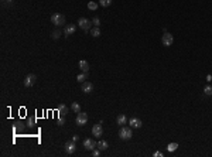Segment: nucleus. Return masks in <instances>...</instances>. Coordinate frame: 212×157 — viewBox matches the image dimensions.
Segmentation results:
<instances>
[{"label": "nucleus", "mask_w": 212, "mask_h": 157, "mask_svg": "<svg viewBox=\"0 0 212 157\" xmlns=\"http://www.w3.org/2000/svg\"><path fill=\"white\" fill-rule=\"evenodd\" d=\"M51 21H52L54 26L61 27V26H64L65 24V16L64 14H61V13H54V14L51 16Z\"/></svg>", "instance_id": "f257e3e1"}, {"label": "nucleus", "mask_w": 212, "mask_h": 157, "mask_svg": "<svg viewBox=\"0 0 212 157\" xmlns=\"http://www.w3.org/2000/svg\"><path fill=\"white\" fill-rule=\"evenodd\" d=\"M133 136V132L130 128H126V126H120V130H119V137L122 140H130Z\"/></svg>", "instance_id": "f03ea898"}, {"label": "nucleus", "mask_w": 212, "mask_h": 157, "mask_svg": "<svg viewBox=\"0 0 212 157\" xmlns=\"http://www.w3.org/2000/svg\"><path fill=\"white\" fill-rule=\"evenodd\" d=\"M78 27L82 28L83 31H91V28H92V21H89L88 19H85V17H81V19L78 20Z\"/></svg>", "instance_id": "7ed1b4c3"}, {"label": "nucleus", "mask_w": 212, "mask_h": 157, "mask_svg": "<svg viewBox=\"0 0 212 157\" xmlns=\"http://www.w3.org/2000/svg\"><path fill=\"white\" fill-rule=\"evenodd\" d=\"M75 123H76L78 126H85V125L88 123V115H86V113H83V112H79V113L76 115Z\"/></svg>", "instance_id": "20e7f679"}, {"label": "nucleus", "mask_w": 212, "mask_h": 157, "mask_svg": "<svg viewBox=\"0 0 212 157\" xmlns=\"http://www.w3.org/2000/svg\"><path fill=\"white\" fill-rule=\"evenodd\" d=\"M75 150H76V144H75L74 140L65 142V144H64V151H65V154H72Z\"/></svg>", "instance_id": "39448f33"}, {"label": "nucleus", "mask_w": 212, "mask_h": 157, "mask_svg": "<svg viewBox=\"0 0 212 157\" xmlns=\"http://www.w3.org/2000/svg\"><path fill=\"white\" fill-rule=\"evenodd\" d=\"M161 43H163V46L166 47H170L173 46V43H174V37H173V34H170V33H164L163 34V37H161Z\"/></svg>", "instance_id": "423d86ee"}, {"label": "nucleus", "mask_w": 212, "mask_h": 157, "mask_svg": "<svg viewBox=\"0 0 212 157\" xmlns=\"http://www.w3.org/2000/svg\"><path fill=\"white\" fill-rule=\"evenodd\" d=\"M36 81H37V76L34 74H28L26 78H24V86L26 88H31L34 83H36Z\"/></svg>", "instance_id": "0eeeda50"}, {"label": "nucleus", "mask_w": 212, "mask_h": 157, "mask_svg": "<svg viewBox=\"0 0 212 157\" xmlns=\"http://www.w3.org/2000/svg\"><path fill=\"white\" fill-rule=\"evenodd\" d=\"M92 135L95 136V137H101L102 135H103V128H102V122H99V123H96V125H93L92 128Z\"/></svg>", "instance_id": "6e6552de"}, {"label": "nucleus", "mask_w": 212, "mask_h": 157, "mask_svg": "<svg viewBox=\"0 0 212 157\" xmlns=\"http://www.w3.org/2000/svg\"><path fill=\"white\" fill-rule=\"evenodd\" d=\"M83 147L86 149V150H95V147H96V142H95L93 139H85V140H83Z\"/></svg>", "instance_id": "1a4fd4ad"}, {"label": "nucleus", "mask_w": 212, "mask_h": 157, "mask_svg": "<svg viewBox=\"0 0 212 157\" xmlns=\"http://www.w3.org/2000/svg\"><path fill=\"white\" fill-rule=\"evenodd\" d=\"M129 125H130V128H133V129H140L141 125H143V122L139 119V118H132L129 120Z\"/></svg>", "instance_id": "9d476101"}, {"label": "nucleus", "mask_w": 212, "mask_h": 157, "mask_svg": "<svg viewBox=\"0 0 212 157\" xmlns=\"http://www.w3.org/2000/svg\"><path fill=\"white\" fill-rule=\"evenodd\" d=\"M78 68L82 71L83 74H88V72H89V64H88V61H85V60H81V61L78 62Z\"/></svg>", "instance_id": "9b49d317"}, {"label": "nucleus", "mask_w": 212, "mask_h": 157, "mask_svg": "<svg viewBox=\"0 0 212 157\" xmlns=\"http://www.w3.org/2000/svg\"><path fill=\"white\" fill-rule=\"evenodd\" d=\"M93 91V83L89 82V81H85L82 83V92L85 93H91Z\"/></svg>", "instance_id": "f8f14e48"}, {"label": "nucleus", "mask_w": 212, "mask_h": 157, "mask_svg": "<svg viewBox=\"0 0 212 157\" xmlns=\"http://www.w3.org/2000/svg\"><path fill=\"white\" fill-rule=\"evenodd\" d=\"M75 31H76V27H75L74 24H66V26H65V30H64L65 37H68V36L74 34Z\"/></svg>", "instance_id": "ddd939ff"}, {"label": "nucleus", "mask_w": 212, "mask_h": 157, "mask_svg": "<svg viewBox=\"0 0 212 157\" xmlns=\"http://www.w3.org/2000/svg\"><path fill=\"white\" fill-rule=\"evenodd\" d=\"M96 147L99 149L101 151H105V150H108L109 144H108V142H106V140H99V142L96 143Z\"/></svg>", "instance_id": "4468645a"}, {"label": "nucleus", "mask_w": 212, "mask_h": 157, "mask_svg": "<svg viewBox=\"0 0 212 157\" xmlns=\"http://www.w3.org/2000/svg\"><path fill=\"white\" fill-rule=\"evenodd\" d=\"M116 123H118L119 126H123V125H126V123H127V118H126L123 113H120L119 116L116 118Z\"/></svg>", "instance_id": "2eb2a0df"}, {"label": "nucleus", "mask_w": 212, "mask_h": 157, "mask_svg": "<svg viewBox=\"0 0 212 157\" xmlns=\"http://www.w3.org/2000/svg\"><path fill=\"white\" fill-rule=\"evenodd\" d=\"M58 113H59V118L64 119V116L68 113V108H66L65 105H59V106H58Z\"/></svg>", "instance_id": "dca6fc26"}, {"label": "nucleus", "mask_w": 212, "mask_h": 157, "mask_svg": "<svg viewBox=\"0 0 212 157\" xmlns=\"http://www.w3.org/2000/svg\"><path fill=\"white\" fill-rule=\"evenodd\" d=\"M91 36L92 37H99L101 36V30H99V27H93V28H91Z\"/></svg>", "instance_id": "f3484780"}, {"label": "nucleus", "mask_w": 212, "mask_h": 157, "mask_svg": "<svg viewBox=\"0 0 212 157\" xmlns=\"http://www.w3.org/2000/svg\"><path fill=\"white\" fill-rule=\"evenodd\" d=\"M178 149V143H170L168 146H167V151H170V153H173Z\"/></svg>", "instance_id": "a211bd4d"}, {"label": "nucleus", "mask_w": 212, "mask_h": 157, "mask_svg": "<svg viewBox=\"0 0 212 157\" xmlns=\"http://www.w3.org/2000/svg\"><path fill=\"white\" fill-rule=\"evenodd\" d=\"M71 108H72V111H74L75 113H79V112H81V105H79L78 102H72Z\"/></svg>", "instance_id": "6ab92c4d"}, {"label": "nucleus", "mask_w": 212, "mask_h": 157, "mask_svg": "<svg viewBox=\"0 0 212 157\" xmlns=\"http://www.w3.org/2000/svg\"><path fill=\"white\" fill-rule=\"evenodd\" d=\"M61 34H62V33L57 28V30H54V31L51 33V38H52V40H58V38L61 37Z\"/></svg>", "instance_id": "aec40b11"}, {"label": "nucleus", "mask_w": 212, "mask_h": 157, "mask_svg": "<svg viewBox=\"0 0 212 157\" xmlns=\"http://www.w3.org/2000/svg\"><path fill=\"white\" fill-rule=\"evenodd\" d=\"M86 78H88V74H79L78 75V76H76V81H78V82H81V83H83L85 82V81H86Z\"/></svg>", "instance_id": "412c9836"}, {"label": "nucleus", "mask_w": 212, "mask_h": 157, "mask_svg": "<svg viewBox=\"0 0 212 157\" xmlns=\"http://www.w3.org/2000/svg\"><path fill=\"white\" fill-rule=\"evenodd\" d=\"M98 7H99V4H98V3H95V1H89V3H88V9L92 10V11L98 10Z\"/></svg>", "instance_id": "4be33fe9"}, {"label": "nucleus", "mask_w": 212, "mask_h": 157, "mask_svg": "<svg viewBox=\"0 0 212 157\" xmlns=\"http://www.w3.org/2000/svg\"><path fill=\"white\" fill-rule=\"evenodd\" d=\"M112 4V0H99V6L102 7H109Z\"/></svg>", "instance_id": "5701e85b"}, {"label": "nucleus", "mask_w": 212, "mask_h": 157, "mask_svg": "<svg viewBox=\"0 0 212 157\" xmlns=\"http://www.w3.org/2000/svg\"><path fill=\"white\" fill-rule=\"evenodd\" d=\"M204 93H205V95H212V86H209V85L205 86V88H204Z\"/></svg>", "instance_id": "b1692460"}, {"label": "nucleus", "mask_w": 212, "mask_h": 157, "mask_svg": "<svg viewBox=\"0 0 212 157\" xmlns=\"http://www.w3.org/2000/svg\"><path fill=\"white\" fill-rule=\"evenodd\" d=\"M92 24L95 26V27H99V26H101V20L98 19V17H95V19L92 20Z\"/></svg>", "instance_id": "393cba45"}, {"label": "nucleus", "mask_w": 212, "mask_h": 157, "mask_svg": "<svg viewBox=\"0 0 212 157\" xmlns=\"http://www.w3.org/2000/svg\"><path fill=\"white\" fill-rule=\"evenodd\" d=\"M92 156H95V157L101 156V150H99V149H98V150H93V151H92Z\"/></svg>", "instance_id": "a878e982"}, {"label": "nucleus", "mask_w": 212, "mask_h": 157, "mask_svg": "<svg viewBox=\"0 0 212 157\" xmlns=\"http://www.w3.org/2000/svg\"><path fill=\"white\" fill-rule=\"evenodd\" d=\"M153 156H154V157H163L164 154H163L161 151H154V154H153Z\"/></svg>", "instance_id": "bb28decb"}, {"label": "nucleus", "mask_w": 212, "mask_h": 157, "mask_svg": "<svg viewBox=\"0 0 212 157\" xmlns=\"http://www.w3.org/2000/svg\"><path fill=\"white\" fill-rule=\"evenodd\" d=\"M206 81H208V82H211V81H212V76H211V75H208V76H206Z\"/></svg>", "instance_id": "cd10ccee"}, {"label": "nucleus", "mask_w": 212, "mask_h": 157, "mask_svg": "<svg viewBox=\"0 0 212 157\" xmlns=\"http://www.w3.org/2000/svg\"><path fill=\"white\" fill-rule=\"evenodd\" d=\"M78 139H79V136H76V135H75L74 137H72V140H74V142H78Z\"/></svg>", "instance_id": "c85d7f7f"}, {"label": "nucleus", "mask_w": 212, "mask_h": 157, "mask_svg": "<svg viewBox=\"0 0 212 157\" xmlns=\"http://www.w3.org/2000/svg\"><path fill=\"white\" fill-rule=\"evenodd\" d=\"M3 1H4V0H3Z\"/></svg>", "instance_id": "c756f323"}]
</instances>
